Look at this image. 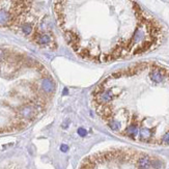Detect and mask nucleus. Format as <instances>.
<instances>
[{"mask_svg":"<svg viewBox=\"0 0 169 169\" xmlns=\"http://www.w3.org/2000/svg\"><path fill=\"white\" fill-rule=\"evenodd\" d=\"M54 12L68 46L92 62L143 53L160 33L133 0H55Z\"/></svg>","mask_w":169,"mask_h":169,"instance_id":"1","label":"nucleus"},{"mask_svg":"<svg viewBox=\"0 0 169 169\" xmlns=\"http://www.w3.org/2000/svg\"><path fill=\"white\" fill-rule=\"evenodd\" d=\"M78 134L80 136H82V137H84V136H86V134H87V132H86V130L85 129H83V128H81V129H79L78 130Z\"/></svg>","mask_w":169,"mask_h":169,"instance_id":"2","label":"nucleus"},{"mask_svg":"<svg viewBox=\"0 0 169 169\" xmlns=\"http://www.w3.org/2000/svg\"><path fill=\"white\" fill-rule=\"evenodd\" d=\"M60 150H61V152H66L68 150V146L66 145H61Z\"/></svg>","mask_w":169,"mask_h":169,"instance_id":"3","label":"nucleus"}]
</instances>
